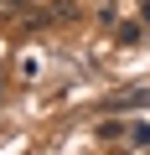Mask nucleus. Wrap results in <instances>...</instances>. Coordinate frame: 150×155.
<instances>
[{
	"label": "nucleus",
	"mask_w": 150,
	"mask_h": 155,
	"mask_svg": "<svg viewBox=\"0 0 150 155\" xmlns=\"http://www.w3.org/2000/svg\"><path fill=\"white\" fill-rule=\"evenodd\" d=\"M129 145H135V150H150V124H135V129H129Z\"/></svg>",
	"instance_id": "obj_1"
},
{
	"label": "nucleus",
	"mask_w": 150,
	"mask_h": 155,
	"mask_svg": "<svg viewBox=\"0 0 150 155\" xmlns=\"http://www.w3.org/2000/svg\"><path fill=\"white\" fill-rule=\"evenodd\" d=\"M0 5H26V0H0Z\"/></svg>",
	"instance_id": "obj_2"
}]
</instances>
